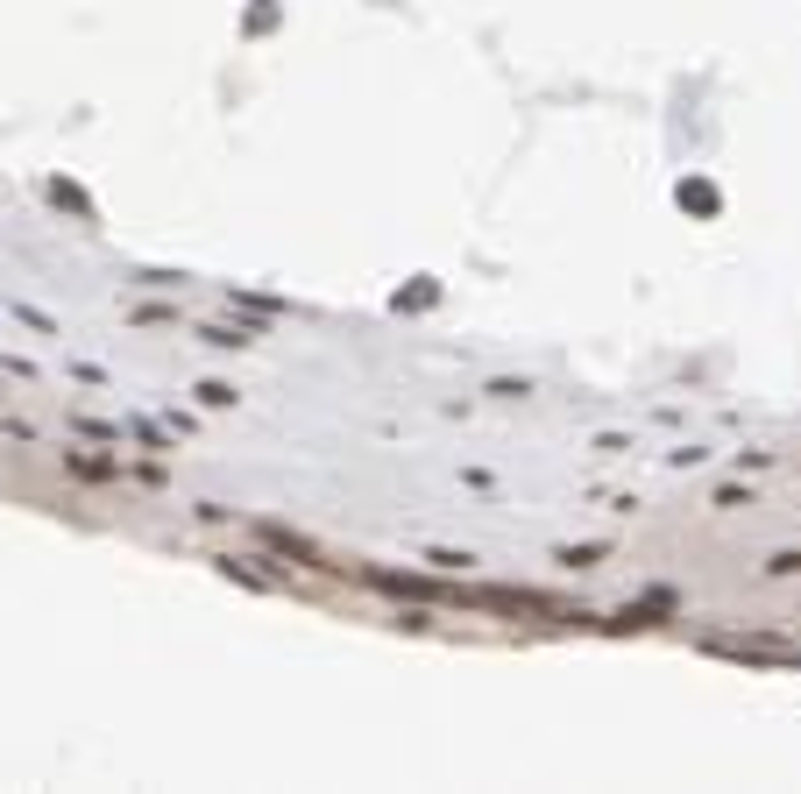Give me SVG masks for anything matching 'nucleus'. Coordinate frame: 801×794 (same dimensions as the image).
<instances>
[{"mask_svg": "<svg viewBox=\"0 0 801 794\" xmlns=\"http://www.w3.org/2000/svg\"><path fill=\"white\" fill-rule=\"evenodd\" d=\"M199 334H206L213 348H249V341H256V327H242V320H234V327H199Z\"/></svg>", "mask_w": 801, "mask_h": 794, "instance_id": "obj_5", "label": "nucleus"}, {"mask_svg": "<svg viewBox=\"0 0 801 794\" xmlns=\"http://www.w3.org/2000/svg\"><path fill=\"white\" fill-rule=\"evenodd\" d=\"M433 298H440V284H433V277H426V284H412V291H397V298H390V305H397V312H426V305H433Z\"/></svg>", "mask_w": 801, "mask_h": 794, "instance_id": "obj_7", "label": "nucleus"}, {"mask_svg": "<svg viewBox=\"0 0 801 794\" xmlns=\"http://www.w3.org/2000/svg\"><path fill=\"white\" fill-rule=\"evenodd\" d=\"M50 199H57V206H71L78 220H93V199L78 192V185H64V178H50Z\"/></svg>", "mask_w": 801, "mask_h": 794, "instance_id": "obj_4", "label": "nucleus"}, {"mask_svg": "<svg viewBox=\"0 0 801 794\" xmlns=\"http://www.w3.org/2000/svg\"><path fill=\"white\" fill-rule=\"evenodd\" d=\"M64 468L93 475V483H100V475H121V461H100V454H71V447H64Z\"/></svg>", "mask_w": 801, "mask_h": 794, "instance_id": "obj_6", "label": "nucleus"}, {"mask_svg": "<svg viewBox=\"0 0 801 794\" xmlns=\"http://www.w3.org/2000/svg\"><path fill=\"white\" fill-rule=\"evenodd\" d=\"M766 575H801V546H787V553H773V561H766Z\"/></svg>", "mask_w": 801, "mask_h": 794, "instance_id": "obj_11", "label": "nucleus"}, {"mask_svg": "<svg viewBox=\"0 0 801 794\" xmlns=\"http://www.w3.org/2000/svg\"><path fill=\"white\" fill-rule=\"evenodd\" d=\"M674 610V589H660V596H646V603H624V617H610V631H638V624H660Z\"/></svg>", "mask_w": 801, "mask_h": 794, "instance_id": "obj_1", "label": "nucleus"}, {"mask_svg": "<svg viewBox=\"0 0 801 794\" xmlns=\"http://www.w3.org/2000/svg\"><path fill=\"white\" fill-rule=\"evenodd\" d=\"M256 532H263L270 546H284V553H298V561H305V568H334V561H319V546H312V539H298V532H284V525H256Z\"/></svg>", "mask_w": 801, "mask_h": 794, "instance_id": "obj_3", "label": "nucleus"}, {"mask_svg": "<svg viewBox=\"0 0 801 794\" xmlns=\"http://www.w3.org/2000/svg\"><path fill=\"white\" fill-rule=\"evenodd\" d=\"M199 405H213V412L234 405V383H199Z\"/></svg>", "mask_w": 801, "mask_h": 794, "instance_id": "obj_10", "label": "nucleus"}, {"mask_svg": "<svg viewBox=\"0 0 801 794\" xmlns=\"http://www.w3.org/2000/svg\"><path fill=\"white\" fill-rule=\"evenodd\" d=\"M674 199H681V206H688V213H702V220H709V213H716V206H724V192H716V185H709V178H681V185H674Z\"/></svg>", "mask_w": 801, "mask_h": 794, "instance_id": "obj_2", "label": "nucleus"}, {"mask_svg": "<svg viewBox=\"0 0 801 794\" xmlns=\"http://www.w3.org/2000/svg\"><path fill=\"white\" fill-rule=\"evenodd\" d=\"M553 561H560V568H603V546H560Z\"/></svg>", "mask_w": 801, "mask_h": 794, "instance_id": "obj_8", "label": "nucleus"}, {"mask_svg": "<svg viewBox=\"0 0 801 794\" xmlns=\"http://www.w3.org/2000/svg\"><path fill=\"white\" fill-rule=\"evenodd\" d=\"M263 29H277V0H256L249 8V36H263Z\"/></svg>", "mask_w": 801, "mask_h": 794, "instance_id": "obj_9", "label": "nucleus"}]
</instances>
